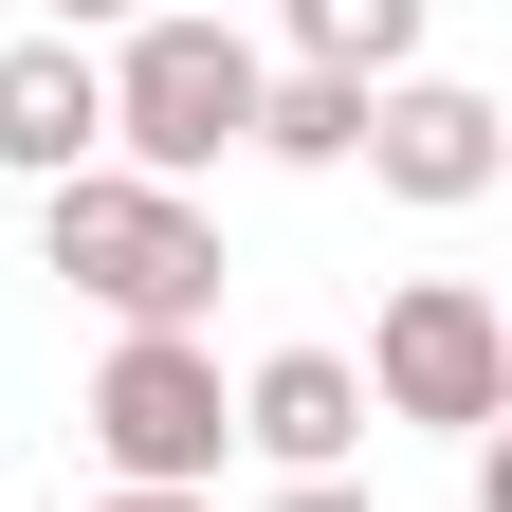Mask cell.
<instances>
[{"instance_id":"obj_2","label":"cell","mask_w":512,"mask_h":512,"mask_svg":"<svg viewBox=\"0 0 512 512\" xmlns=\"http://www.w3.org/2000/svg\"><path fill=\"white\" fill-rule=\"evenodd\" d=\"M37 275H74L110 330H202L220 311V220L128 183V165H74V183H37Z\"/></svg>"},{"instance_id":"obj_10","label":"cell","mask_w":512,"mask_h":512,"mask_svg":"<svg viewBox=\"0 0 512 512\" xmlns=\"http://www.w3.org/2000/svg\"><path fill=\"white\" fill-rule=\"evenodd\" d=\"M256 512H366V476H275Z\"/></svg>"},{"instance_id":"obj_3","label":"cell","mask_w":512,"mask_h":512,"mask_svg":"<svg viewBox=\"0 0 512 512\" xmlns=\"http://www.w3.org/2000/svg\"><path fill=\"white\" fill-rule=\"evenodd\" d=\"M366 421H439V439H494L512 421V311L476 293V275H403L366 311Z\"/></svg>"},{"instance_id":"obj_11","label":"cell","mask_w":512,"mask_h":512,"mask_svg":"<svg viewBox=\"0 0 512 512\" xmlns=\"http://www.w3.org/2000/svg\"><path fill=\"white\" fill-rule=\"evenodd\" d=\"M110 19H147V0H37V37H110Z\"/></svg>"},{"instance_id":"obj_9","label":"cell","mask_w":512,"mask_h":512,"mask_svg":"<svg viewBox=\"0 0 512 512\" xmlns=\"http://www.w3.org/2000/svg\"><path fill=\"white\" fill-rule=\"evenodd\" d=\"M256 147H275V165H348L366 147V92L348 74H256Z\"/></svg>"},{"instance_id":"obj_5","label":"cell","mask_w":512,"mask_h":512,"mask_svg":"<svg viewBox=\"0 0 512 512\" xmlns=\"http://www.w3.org/2000/svg\"><path fill=\"white\" fill-rule=\"evenodd\" d=\"M384 202H421V220H458V202H494L512 183V128H494V92L476 74H384L366 92V147H348Z\"/></svg>"},{"instance_id":"obj_1","label":"cell","mask_w":512,"mask_h":512,"mask_svg":"<svg viewBox=\"0 0 512 512\" xmlns=\"http://www.w3.org/2000/svg\"><path fill=\"white\" fill-rule=\"evenodd\" d=\"M92 74H110V165L165 183V202H202V165L256 147V74H275V55H256L220 0H183V19H128Z\"/></svg>"},{"instance_id":"obj_12","label":"cell","mask_w":512,"mask_h":512,"mask_svg":"<svg viewBox=\"0 0 512 512\" xmlns=\"http://www.w3.org/2000/svg\"><path fill=\"white\" fill-rule=\"evenodd\" d=\"M92 512H220V494H92Z\"/></svg>"},{"instance_id":"obj_6","label":"cell","mask_w":512,"mask_h":512,"mask_svg":"<svg viewBox=\"0 0 512 512\" xmlns=\"http://www.w3.org/2000/svg\"><path fill=\"white\" fill-rule=\"evenodd\" d=\"M0 165H19V183L110 165V74H92V37H19V55H0Z\"/></svg>"},{"instance_id":"obj_4","label":"cell","mask_w":512,"mask_h":512,"mask_svg":"<svg viewBox=\"0 0 512 512\" xmlns=\"http://www.w3.org/2000/svg\"><path fill=\"white\" fill-rule=\"evenodd\" d=\"M92 458H110V494H202L220 476V439H238V384H220V348L202 330H110V366H92Z\"/></svg>"},{"instance_id":"obj_8","label":"cell","mask_w":512,"mask_h":512,"mask_svg":"<svg viewBox=\"0 0 512 512\" xmlns=\"http://www.w3.org/2000/svg\"><path fill=\"white\" fill-rule=\"evenodd\" d=\"M275 19H293V74L384 92V74H421V19H439V0H275Z\"/></svg>"},{"instance_id":"obj_7","label":"cell","mask_w":512,"mask_h":512,"mask_svg":"<svg viewBox=\"0 0 512 512\" xmlns=\"http://www.w3.org/2000/svg\"><path fill=\"white\" fill-rule=\"evenodd\" d=\"M238 439H256L275 476H348V458H366V384H348V348H275V366L238 384Z\"/></svg>"}]
</instances>
